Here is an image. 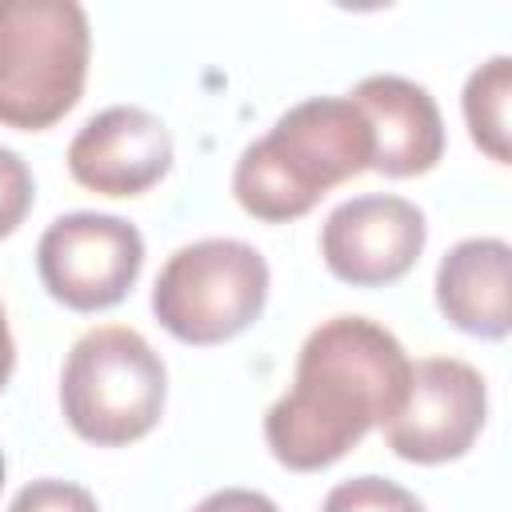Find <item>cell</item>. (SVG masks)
I'll use <instances>...</instances> for the list:
<instances>
[{
  "instance_id": "9a60e30c",
  "label": "cell",
  "mask_w": 512,
  "mask_h": 512,
  "mask_svg": "<svg viewBox=\"0 0 512 512\" xmlns=\"http://www.w3.org/2000/svg\"><path fill=\"white\" fill-rule=\"evenodd\" d=\"M8 512H100L92 492L68 480H32L16 492Z\"/></svg>"
},
{
  "instance_id": "5b68a950",
  "label": "cell",
  "mask_w": 512,
  "mask_h": 512,
  "mask_svg": "<svg viewBox=\"0 0 512 512\" xmlns=\"http://www.w3.org/2000/svg\"><path fill=\"white\" fill-rule=\"evenodd\" d=\"M268 300V264L244 240L184 244L156 276L152 312L180 344H224L240 336Z\"/></svg>"
},
{
  "instance_id": "5bb4252c",
  "label": "cell",
  "mask_w": 512,
  "mask_h": 512,
  "mask_svg": "<svg viewBox=\"0 0 512 512\" xmlns=\"http://www.w3.org/2000/svg\"><path fill=\"white\" fill-rule=\"evenodd\" d=\"M32 196H36V188H32L28 164L12 148H0V240L24 224Z\"/></svg>"
},
{
  "instance_id": "6da1fadb",
  "label": "cell",
  "mask_w": 512,
  "mask_h": 512,
  "mask_svg": "<svg viewBox=\"0 0 512 512\" xmlns=\"http://www.w3.org/2000/svg\"><path fill=\"white\" fill-rule=\"evenodd\" d=\"M408 372L412 360L388 328L364 316L320 324L300 348L292 388L264 416L272 456L292 472L336 464L376 424L392 420L408 392Z\"/></svg>"
},
{
  "instance_id": "52a82bcc",
  "label": "cell",
  "mask_w": 512,
  "mask_h": 512,
  "mask_svg": "<svg viewBox=\"0 0 512 512\" xmlns=\"http://www.w3.org/2000/svg\"><path fill=\"white\" fill-rule=\"evenodd\" d=\"M488 416V392L472 364L452 356L416 360L408 372V392L384 428L388 448L412 464L460 460Z\"/></svg>"
},
{
  "instance_id": "3957f363",
  "label": "cell",
  "mask_w": 512,
  "mask_h": 512,
  "mask_svg": "<svg viewBox=\"0 0 512 512\" xmlns=\"http://www.w3.org/2000/svg\"><path fill=\"white\" fill-rule=\"evenodd\" d=\"M88 16L72 0H0V124L52 128L88 76Z\"/></svg>"
},
{
  "instance_id": "7c38bea8",
  "label": "cell",
  "mask_w": 512,
  "mask_h": 512,
  "mask_svg": "<svg viewBox=\"0 0 512 512\" xmlns=\"http://www.w3.org/2000/svg\"><path fill=\"white\" fill-rule=\"evenodd\" d=\"M508 104H512V60L492 56L480 64L464 84V120L472 132V144L492 156L496 164H508Z\"/></svg>"
},
{
  "instance_id": "8992f818",
  "label": "cell",
  "mask_w": 512,
  "mask_h": 512,
  "mask_svg": "<svg viewBox=\"0 0 512 512\" xmlns=\"http://www.w3.org/2000/svg\"><path fill=\"white\" fill-rule=\"evenodd\" d=\"M144 264L140 232L108 212H68L48 224L36 244V272L52 300L72 312H104L120 304Z\"/></svg>"
},
{
  "instance_id": "8fae6325",
  "label": "cell",
  "mask_w": 512,
  "mask_h": 512,
  "mask_svg": "<svg viewBox=\"0 0 512 512\" xmlns=\"http://www.w3.org/2000/svg\"><path fill=\"white\" fill-rule=\"evenodd\" d=\"M512 252L496 236L460 240L436 268V304L468 336L504 340L512 328Z\"/></svg>"
},
{
  "instance_id": "e0dca14e",
  "label": "cell",
  "mask_w": 512,
  "mask_h": 512,
  "mask_svg": "<svg viewBox=\"0 0 512 512\" xmlns=\"http://www.w3.org/2000/svg\"><path fill=\"white\" fill-rule=\"evenodd\" d=\"M12 364H16V348H12V332H8V320H4V308H0V388L12 376Z\"/></svg>"
},
{
  "instance_id": "ba28073f",
  "label": "cell",
  "mask_w": 512,
  "mask_h": 512,
  "mask_svg": "<svg viewBox=\"0 0 512 512\" xmlns=\"http://www.w3.org/2000/svg\"><path fill=\"white\" fill-rule=\"evenodd\" d=\"M424 212L404 196H356L344 200L320 232V256L328 272L352 288H380L400 280L424 252Z\"/></svg>"
},
{
  "instance_id": "277c9868",
  "label": "cell",
  "mask_w": 512,
  "mask_h": 512,
  "mask_svg": "<svg viewBox=\"0 0 512 512\" xmlns=\"http://www.w3.org/2000/svg\"><path fill=\"white\" fill-rule=\"evenodd\" d=\"M164 396V360L132 328H92L64 360L60 408L68 428L88 444L120 448L148 436L164 412Z\"/></svg>"
},
{
  "instance_id": "7a4b0ae2",
  "label": "cell",
  "mask_w": 512,
  "mask_h": 512,
  "mask_svg": "<svg viewBox=\"0 0 512 512\" xmlns=\"http://www.w3.org/2000/svg\"><path fill=\"white\" fill-rule=\"evenodd\" d=\"M372 168V128L348 96H312L288 108L268 136L244 148L232 192L256 220L284 224L324 192Z\"/></svg>"
},
{
  "instance_id": "9c48e42d",
  "label": "cell",
  "mask_w": 512,
  "mask_h": 512,
  "mask_svg": "<svg viewBox=\"0 0 512 512\" xmlns=\"http://www.w3.org/2000/svg\"><path fill=\"white\" fill-rule=\"evenodd\" d=\"M172 168V136L148 108L116 104L96 112L68 144V172L100 196H140Z\"/></svg>"
},
{
  "instance_id": "ac0fdd59",
  "label": "cell",
  "mask_w": 512,
  "mask_h": 512,
  "mask_svg": "<svg viewBox=\"0 0 512 512\" xmlns=\"http://www.w3.org/2000/svg\"><path fill=\"white\" fill-rule=\"evenodd\" d=\"M0 480H4V460H0Z\"/></svg>"
},
{
  "instance_id": "4fadbf2b",
  "label": "cell",
  "mask_w": 512,
  "mask_h": 512,
  "mask_svg": "<svg viewBox=\"0 0 512 512\" xmlns=\"http://www.w3.org/2000/svg\"><path fill=\"white\" fill-rule=\"evenodd\" d=\"M320 512H424V504L408 488L384 476H356V480L336 484L324 496Z\"/></svg>"
},
{
  "instance_id": "2e32d148",
  "label": "cell",
  "mask_w": 512,
  "mask_h": 512,
  "mask_svg": "<svg viewBox=\"0 0 512 512\" xmlns=\"http://www.w3.org/2000/svg\"><path fill=\"white\" fill-rule=\"evenodd\" d=\"M192 512H280L264 492H252V488H224V492H212L204 496Z\"/></svg>"
},
{
  "instance_id": "30bf717a",
  "label": "cell",
  "mask_w": 512,
  "mask_h": 512,
  "mask_svg": "<svg viewBox=\"0 0 512 512\" xmlns=\"http://www.w3.org/2000/svg\"><path fill=\"white\" fill-rule=\"evenodd\" d=\"M372 128V168L404 180L436 168L444 156V120L428 88L404 76H368L348 96Z\"/></svg>"
}]
</instances>
